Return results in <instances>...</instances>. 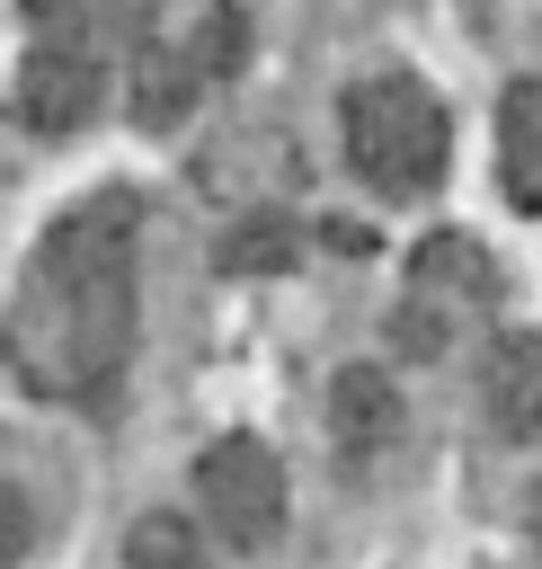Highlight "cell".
<instances>
[{
	"mask_svg": "<svg viewBox=\"0 0 542 569\" xmlns=\"http://www.w3.org/2000/svg\"><path fill=\"white\" fill-rule=\"evenodd\" d=\"M124 347H133V196L107 187L36 240L9 311V356L36 391H107Z\"/></svg>",
	"mask_w": 542,
	"mask_h": 569,
	"instance_id": "6da1fadb",
	"label": "cell"
},
{
	"mask_svg": "<svg viewBox=\"0 0 542 569\" xmlns=\"http://www.w3.org/2000/svg\"><path fill=\"white\" fill-rule=\"evenodd\" d=\"M391 418H400V400H391V382H382L373 365L338 382V436H347V445H382Z\"/></svg>",
	"mask_w": 542,
	"mask_h": 569,
	"instance_id": "52a82bcc",
	"label": "cell"
},
{
	"mask_svg": "<svg viewBox=\"0 0 542 569\" xmlns=\"http://www.w3.org/2000/svg\"><path fill=\"white\" fill-rule=\"evenodd\" d=\"M533 525H542V507H533Z\"/></svg>",
	"mask_w": 542,
	"mask_h": 569,
	"instance_id": "ba28073f",
	"label": "cell"
},
{
	"mask_svg": "<svg viewBox=\"0 0 542 569\" xmlns=\"http://www.w3.org/2000/svg\"><path fill=\"white\" fill-rule=\"evenodd\" d=\"M498 187L515 213H542V80H515L498 98Z\"/></svg>",
	"mask_w": 542,
	"mask_h": 569,
	"instance_id": "8992f818",
	"label": "cell"
},
{
	"mask_svg": "<svg viewBox=\"0 0 542 569\" xmlns=\"http://www.w3.org/2000/svg\"><path fill=\"white\" fill-rule=\"evenodd\" d=\"M347 160L364 169V187L382 196H426L444 178V107L426 98V80L409 71H373L347 89Z\"/></svg>",
	"mask_w": 542,
	"mask_h": 569,
	"instance_id": "7a4b0ae2",
	"label": "cell"
},
{
	"mask_svg": "<svg viewBox=\"0 0 542 569\" xmlns=\"http://www.w3.org/2000/svg\"><path fill=\"white\" fill-rule=\"evenodd\" d=\"M195 498H204V525L240 551H258L275 525H284V462L258 445V436H222L195 453Z\"/></svg>",
	"mask_w": 542,
	"mask_h": 569,
	"instance_id": "3957f363",
	"label": "cell"
},
{
	"mask_svg": "<svg viewBox=\"0 0 542 569\" xmlns=\"http://www.w3.org/2000/svg\"><path fill=\"white\" fill-rule=\"evenodd\" d=\"M480 400H489V427L498 436H542V329H515V338L489 347Z\"/></svg>",
	"mask_w": 542,
	"mask_h": 569,
	"instance_id": "5b68a950",
	"label": "cell"
},
{
	"mask_svg": "<svg viewBox=\"0 0 542 569\" xmlns=\"http://www.w3.org/2000/svg\"><path fill=\"white\" fill-rule=\"evenodd\" d=\"M89 107H98V53L71 44V36L27 44V62H18V116L36 133H71Z\"/></svg>",
	"mask_w": 542,
	"mask_h": 569,
	"instance_id": "277c9868",
	"label": "cell"
}]
</instances>
